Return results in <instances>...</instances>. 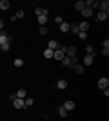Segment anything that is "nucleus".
<instances>
[{
	"label": "nucleus",
	"instance_id": "10",
	"mask_svg": "<svg viewBox=\"0 0 109 121\" xmlns=\"http://www.w3.org/2000/svg\"><path fill=\"white\" fill-rule=\"evenodd\" d=\"M58 116H60V117H67V116H69L67 108H66L64 105H60V107H58Z\"/></svg>",
	"mask_w": 109,
	"mask_h": 121
},
{
	"label": "nucleus",
	"instance_id": "13",
	"mask_svg": "<svg viewBox=\"0 0 109 121\" xmlns=\"http://www.w3.org/2000/svg\"><path fill=\"white\" fill-rule=\"evenodd\" d=\"M80 15H82L84 18H91V16H93V9H91V7H85V9H84Z\"/></svg>",
	"mask_w": 109,
	"mask_h": 121
},
{
	"label": "nucleus",
	"instance_id": "18",
	"mask_svg": "<svg viewBox=\"0 0 109 121\" xmlns=\"http://www.w3.org/2000/svg\"><path fill=\"white\" fill-rule=\"evenodd\" d=\"M85 7H87V4H85V2H76V4H75V9H76V11H80V13H82V11L85 9Z\"/></svg>",
	"mask_w": 109,
	"mask_h": 121
},
{
	"label": "nucleus",
	"instance_id": "12",
	"mask_svg": "<svg viewBox=\"0 0 109 121\" xmlns=\"http://www.w3.org/2000/svg\"><path fill=\"white\" fill-rule=\"evenodd\" d=\"M47 13H49V11H47L46 7H36V9H35V15L36 16H44V15L47 16Z\"/></svg>",
	"mask_w": 109,
	"mask_h": 121
},
{
	"label": "nucleus",
	"instance_id": "16",
	"mask_svg": "<svg viewBox=\"0 0 109 121\" xmlns=\"http://www.w3.org/2000/svg\"><path fill=\"white\" fill-rule=\"evenodd\" d=\"M9 5H11L9 0H0V9H2V11H7V9H9Z\"/></svg>",
	"mask_w": 109,
	"mask_h": 121
},
{
	"label": "nucleus",
	"instance_id": "2",
	"mask_svg": "<svg viewBox=\"0 0 109 121\" xmlns=\"http://www.w3.org/2000/svg\"><path fill=\"white\" fill-rule=\"evenodd\" d=\"M4 43H13V38L9 35H5V31L0 33V45H4Z\"/></svg>",
	"mask_w": 109,
	"mask_h": 121
},
{
	"label": "nucleus",
	"instance_id": "7",
	"mask_svg": "<svg viewBox=\"0 0 109 121\" xmlns=\"http://www.w3.org/2000/svg\"><path fill=\"white\" fill-rule=\"evenodd\" d=\"M85 4H87V7H91V9H96V7L100 9V0H87Z\"/></svg>",
	"mask_w": 109,
	"mask_h": 121
},
{
	"label": "nucleus",
	"instance_id": "22",
	"mask_svg": "<svg viewBox=\"0 0 109 121\" xmlns=\"http://www.w3.org/2000/svg\"><path fill=\"white\" fill-rule=\"evenodd\" d=\"M57 87L60 89V91H66V89H67V81H66V80H60L57 83Z\"/></svg>",
	"mask_w": 109,
	"mask_h": 121
},
{
	"label": "nucleus",
	"instance_id": "1",
	"mask_svg": "<svg viewBox=\"0 0 109 121\" xmlns=\"http://www.w3.org/2000/svg\"><path fill=\"white\" fill-rule=\"evenodd\" d=\"M64 58H66V47H62V45H60V49H57V51H55V60L62 61Z\"/></svg>",
	"mask_w": 109,
	"mask_h": 121
},
{
	"label": "nucleus",
	"instance_id": "14",
	"mask_svg": "<svg viewBox=\"0 0 109 121\" xmlns=\"http://www.w3.org/2000/svg\"><path fill=\"white\" fill-rule=\"evenodd\" d=\"M36 22H38V25H40V27H46L47 16H46V15H44V16H36Z\"/></svg>",
	"mask_w": 109,
	"mask_h": 121
},
{
	"label": "nucleus",
	"instance_id": "5",
	"mask_svg": "<svg viewBox=\"0 0 109 121\" xmlns=\"http://www.w3.org/2000/svg\"><path fill=\"white\" fill-rule=\"evenodd\" d=\"M66 56H69V58H73V56H78V54H76V47H73V45L66 47Z\"/></svg>",
	"mask_w": 109,
	"mask_h": 121
},
{
	"label": "nucleus",
	"instance_id": "20",
	"mask_svg": "<svg viewBox=\"0 0 109 121\" xmlns=\"http://www.w3.org/2000/svg\"><path fill=\"white\" fill-rule=\"evenodd\" d=\"M16 96L20 98V99H26V98H27V91H26V89H18V92H16Z\"/></svg>",
	"mask_w": 109,
	"mask_h": 121
},
{
	"label": "nucleus",
	"instance_id": "30",
	"mask_svg": "<svg viewBox=\"0 0 109 121\" xmlns=\"http://www.w3.org/2000/svg\"><path fill=\"white\" fill-rule=\"evenodd\" d=\"M7 98H9V101H11V103H13V101H15V99H16V98H18V96H16V92H11V94H9V96H7Z\"/></svg>",
	"mask_w": 109,
	"mask_h": 121
},
{
	"label": "nucleus",
	"instance_id": "4",
	"mask_svg": "<svg viewBox=\"0 0 109 121\" xmlns=\"http://www.w3.org/2000/svg\"><path fill=\"white\" fill-rule=\"evenodd\" d=\"M13 107L15 108H26V99H20V98H16L13 101Z\"/></svg>",
	"mask_w": 109,
	"mask_h": 121
},
{
	"label": "nucleus",
	"instance_id": "23",
	"mask_svg": "<svg viewBox=\"0 0 109 121\" xmlns=\"http://www.w3.org/2000/svg\"><path fill=\"white\" fill-rule=\"evenodd\" d=\"M80 31H82V33H87V29H89V22H80Z\"/></svg>",
	"mask_w": 109,
	"mask_h": 121
},
{
	"label": "nucleus",
	"instance_id": "33",
	"mask_svg": "<svg viewBox=\"0 0 109 121\" xmlns=\"http://www.w3.org/2000/svg\"><path fill=\"white\" fill-rule=\"evenodd\" d=\"M55 22H57V24L60 25V24H64V22H66V20H62V16H57V18H55Z\"/></svg>",
	"mask_w": 109,
	"mask_h": 121
},
{
	"label": "nucleus",
	"instance_id": "28",
	"mask_svg": "<svg viewBox=\"0 0 109 121\" xmlns=\"http://www.w3.org/2000/svg\"><path fill=\"white\" fill-rule=\"evenodd\" d=\"M0 49L4 51V52H7V51L11 49V43H4V45H0Z\"/></svg>",
	"mask_w": 109,
	"mask_h": 121
},
{
	"label": "nucleus",
	"instance_id": "26",
	"mask_svg": "<svg viewBox=\"0 0 109 121\" xmlns=\"http://www.w3.org/2000/svg\"><path fill=\"white\" fill-rule=\"evenodd\" d=\"M13 63H15V67H22V65H24V60H22V58H16Z\"/></svg>",
	"mask_w": 109,
	"mask_h": 121
},
{
	"label": "nucleus",
	"instance_id": "21",
	"mask_svg": "<svg viewBox=\"0 0 109 121\" xmlns=\"http://www.w3.org/2000/svg\"><path fill=\"white\" fill-rule=\"evenodd\" d=\"M62 65L64 67H73V60L69 58V56H66V58L62 60Z\"/></svg>",
	"mask_w": 109,
	"mask_h": 121
},
{
	"label": "nucleus",
	"instance_id": "31",
	"mask_svg": "<svg viewBox=\"0 0 109 121\" xmlns=\"http://www.w3.org/2000/svg\"><path fill=\"white\" fill-rule=\"evenodd\" d=\"M78 38H80V40H85V38H87V33H82V31H80V33H78Z\"/></svg>",
	"mask_w": 109,
	"mask_h": 121
},
{
	"label": "nucleus",
	"instance_id": "34",
	"mask_svg": "<svg viewBox=\"0 0 109 121\" xmlns=\"http://www.w3.org/2000/svg\"><path fill=\"white\" fill-rule=\"evenodd\" d=\"M38 33H40V35H47V27H40Z\"/></svg>",
	"mask_w": 109,
	"mask_h": 121
},
{
	"label": "nucleus",
	"instance_id": "8",
	"mask_svg": "<svg viewBox=\"0 0 109 121\" xmlns=\"http://www.w3.org/2000/svg\"><path fill=\"white\" fill-rule=\"evenodd\" d=\"M58 29L62 31V33H69V31H71V24H69V22H64V24L58 25Z\"/></svg>",
	"mask_w": 109,
	"mask_h": 121
},
{
	"label": "nucleus",
	"instance_id": "3",
	"mask_svg": "<svg viewBox=\"0 0 109 121\" xmlns=\"http://www.w3.org/2000/svg\"><path fill=\"white\" fill-rule=\"evenodd\" d=\"M107 87H109V78H100V80H98V89L105 91Z\"/></svg>",
	"mask_w": 109,
	"mask_h": 121
},
{
	"label": "nucleus",
	"instance_id": "17",
	"mask_svg": "<svg viewBox=\"0 0 109 121\" xmlns=\"http://www.w3.org/2000/svg\"><path fill=\"white\" fill-rule=\"evenodd\" d=\"M109 16H107V13H104V11H98V15H96V20L98 22H104V20H107Z\"/></svg>",
	"mask_w": 109,
	"mask_h": 121
},
{
	"label": "nucleus",
	"instance_id": "24",
	"mask_svg": "<svg viewBox=\"0 0 109 121\" xmlns=\"http://www.w3.org/2000/svg\"><path fill=\"white\" fill-rule=\"evenodd\" d=\"M71 33L78 35V33H80V25H78V24H71Z\"/></svg>",
	"mask_w": 109,
	"mask_h": 121
},
{
	"label": "nucleus",
	"instance_id": "11",
	"mask_svg": "<svg viewBox=\"0 0 109 121\" xmlns=\"http://www.w3.org/2000/svg\"><path fill=\"white\" fill-rule=\"evenodd\" d=\"M47 49H53V51H57V49H60V43H58L57 40H49V43H47Z\"/></svg>",
	"mask_w": 109,
	"mask_h": 121
},
{
	"label": "nucleus",
	"instance_id": "6",
	"mask_svg": "<svg viewBox=\"0 0 109 121\" xmlns=\"http://www.w3.org/2000/svg\"><path fill=\"white\" fill-rule=\"evenodd\" d=\"M93 61H95V56L85 54V56H84V60H82V63H84V65H93Z\"/></svg>",
	"mask_w": 109,
	"mask_h": 121
},
{
	"label": "nucleus",
	"instance_id": "25",
	"mask_svg": "<svg viewBox=\"0 0 109 121\" xmlns=\"http://www.w3.org/2000/svg\"><path fill=\"white\" fill-rule=\"evenodd\" d=\"M85 54L95 56V49H93V45H87V47H85Z\"/></svg>",
	"mask_w": 109,
	"mask_h": 121
},
{
	"label": "nucleus",
	"instance_id": "35",
	"mask_svg": "<svg viewBox=\"0 0 109 121\" xmlns=\"http://www.w3.org/2000/svg\"><path fill=\"white\" fill-rule=\"evenodd\" d=\"M104 94H105V96H109V87H107V89L104 91Z\"/></svg>",
	"mask_w": 109,
	"mask_h": 121
},
{
	"label": "nucleus",
	"instance_id": "27",
	"mask_svg": "<svg viewBox=\"0 0 109 121\" xmlns=\"http://www.w3.org/2000/svg\"><path fill=\"white\" fill-rule=\"evenodd\" d=\"M24 16H26V11H24V9H18V11H16V18H24Z\"/></svg>",
	"mask_w": 109,
	"mask_h": 121
},
{
	"label": "nucleus",
	"instance_id": "32",
	"mask_svg": "<svg viewBox=\"0 0 109 121\" xmlns=\"http://www.w3.org/2000/svg\"><path fill=\"white\" fill-rule=\"evenodd\" d=\"M102 49H107V51H109V40H104V43H102Z\"/></svg>",
	"mask_w": 109,
	"mask_h": 121
},
{
	"label": "nucleus",
	"instance_id": "36",
	"mask_svg": "<svg viewBox=\"0 0 109 121\" xmlns=\"http://www.w3.org/2000/svg\"><path fill=\"white\" fill-rule=\"evenodd\" d=\"M105 13H107V16H109V7H107V11H105Z\"/></svg>",
	"mask_w": 109,
	"mask_h": 121
},
{
	"label": "nucleus",
	"instance_id": "19",
	"mask_svg": "<svg viewBox=\"0 0 109 121\" xmlns=\"http://www.w3.org/2000/svg\"><path fill=\"white\" fill-rule=\"evenodd\" d=\"M44 58H47V60H49V58H55V51L53 49H46L44 51Z\"/></svg>",
	"mask_w": 109,
	"mask_h": 121
},
{
	"label": "nucleus",
	"instance_id": "9",
	"mask_svg": "<svg viewBox=\"0 0 109 121\" xmlns=\"http://www.w3.org/2000/svg\"><path fill=\"white\" fill-rule=\"evenodd\" d=\"M64 107L67 108V112H71V110H75V108H76V105H75V101H73V99H67L66 103H64Z\"/></svg>",
	"mask_w": 109,
	"mask_h": 121
},
{
	"label": "nucleus",
	"instance_id": "15",
	"mask_svg": "<svg viewBox=\"0 0 109 121\" xmlns=\"http://www.w3.org/2000/svg\"><path fill=\"white\" fill-rule=\"evenodd\" d=\"M84 63H76V65H73V69H75V72H76V74H84Z\"/></svg>",
	"mask_w": 109,
	"mask_h": 121
},
{
	"label": "nucleus",
	"instance_id": "29",
	"mask_svg": "<svg viewBox=\"0 0 109 121\" xmlns=\"http://www.w3.org/2000/svg\"><path fill=\"white\" fill-rule=\"evenodd\" d=\"M33 103H35V99H33V98H29V96H27V98H26V107H31Z\"/></svg>",
	"mask_w": 109,
	"mask_h": 121
}]
</instances>
